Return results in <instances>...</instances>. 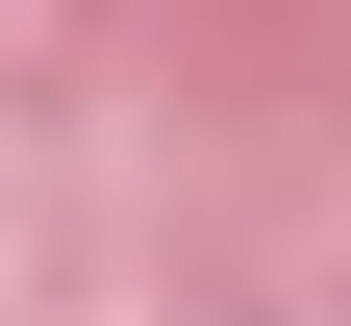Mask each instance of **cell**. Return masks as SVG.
I'll use <instances>...</instances> for the list:
<instances>
[]
</instances>
